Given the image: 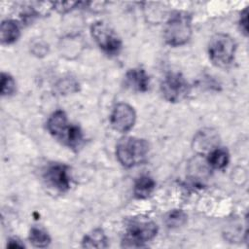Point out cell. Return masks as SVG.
Here are the masks:
<instances>
[{
    "label": "cell",
    "instance_id": "obj_19",
    "mask_svg": "<svg viewBox=\"0 0 249 249\" xmlns=\"http://www.w3.org/2000/svg\"><path fill=\"white\" fill-rule=\"evenodd\" d=\"M248 19V11L247 8H245L240 15V18H239V25H240V29L241 31L247 36L248 34V25H247V20Z\"/></svg>",
    "mask_w": 249,
    "mask_h": 249
},
{
    "label": "cell",
    "instance_id": "obj_2",
    "mask_svg": "<svg viewBox=\"0 0 249 249\" xmlns=\"http://www.w3.org/2000/svg\"><path fill=\"white\" fill-rule=\"evenodd\" d=\"M191 37L192 16L185 11H174L163 29L165 43L171 47H179L187 44Z\"/></svg>",
    "mask_w": 249,
    "mask_h": 249
},
{
    "label": "cell",
    "instance_id": "obj_18",
    "mask_svg": "<svg viewBox=\"0 0 249 249\" xmlns=\"http://www.w3.org/2000/svg\"><path fill=\"white\" fill-rule=\"evenodd\" d=\"M80 2H54L52 5L57 10V12L63 14L66 12L71 11L76 6H79Z\"/></svg>",
    "mask_w": 249,
    "mask_h": 249
},
{
    "label": "cell",
    "instance_id": "obj_7",
    "mask_svg": "<svg viewBox=\"0 0 249 249\" xmlns=\"http://www.w3.org/2000/svg\"><path fill=\"white\" fill-rule=\"evenodd\" d=\"M160 92L165 100L172 103L179 102L189 94L190 85L181 73L170 72L160 84Z\"/></svg>",
    "mask_w": 249,
    "mask_h": 249
},
{
    "label": "cell",
    "instance_id": "obj_5",
    "mask_svg": "<svg viewBox=\"0 0 249 249\" xmlns=\"http://www.w3.org/2000/svg\"><path fill=\"white\" fill-rule=\"evenodd\" d=\"M236 43L226 33L213 35L208 43V54L213 64L218 67L230 66L235 56Z\"/></svg>",
    "mask_w": 249,
    "mask_h": 249
},
{
    "label": "cell",
    "instance_id": "obj_15",
    "mask_svg": "<svg viewBox=\"0 0 249 249\" xmlns=\"http://www.w3.org/2000/svg\"><path fill=\"white\" fill-rule=\"evenodd\" d=\"M29 240L35 247L40 248L47 247L51 243V237L48 232L38 228L31 229L29 233Z\"/></svg>",
    "mask_w": 249,
    "mask_h": 249
},
{
    "label": "cell",
    "instance_id": "obj_4",
    "mask_svg": "<svg viewBox=\"0 0 249 249\" xmlns=\"http://www.w3.org/2000/svg\"><path fill=\"white\" fill-rule=\"evenodd\" d=\"M157 232L158 226L154 221L145 217H133L126 223L124 246L142 247L153 240Z\"/></svg>",
    "mask_w": 249,
    "mask_h": 249
},
{
    "label": "cell",
    "instance_id": "obj_6",
    "mask_svg": "<svg viewBox=\"0 0 249 249\" xmlns=\"http://www.w3.org/2000/svg\"><path fill=\"white\" fill-rule=\"evenodd\" d=\"M90 33L97 46L108 55H116L122 49V40L105 22L95 21L90 26Z\"/></svg>",
    "mask_w": 249,
    "mask_h": 249
},
{
    "label": "cell",
    "instance_id": "obj_3",
    "mask_svg": "<svg viewBox=\"0 0 249 249\" xmlns=\"http://www.w3.org/2000/svg\"><path fill=\"white\" fill-rule=\"evenodd\" d=\"M149 153V143L142 138L125 136L116 145V156L124 167H133L141 164Z\"/></svg>",
    "mask_w": 249,
    "mask_h": 249
},
{
    "label": "cell",
    "instance_id": "obj_11",
    "mask_svg": "<svg viewBox=\"0 0 249 249\" xmlns=\"http://www.w3.org/2000/svg\"><path fill=\"white\" fill-rule=\"evenodd\" d=\"M20 35L19 24L14 19L3 20L0 27V37L2 44L10 45L15 43Z\"/></svg>",
    "mask_w": 249,
    "mask_h": 249
},
{
    "label": "cell",
    "instance_id": "obj_10",
    "mask_svg": "<svg viewBox=\"0 0 249 249\" xmlns=\"http://www.w3.org/2000/svg\"><path fill=\"white\" fill-rule=\"evenodd\" d=\"M124 83L134 91L145 92L149 89L150 79L143 68H132L126 72Z\"/></svg>",
    "mask_w": 249,
    "mask_h": 249
},
{
    "label": "cell",
    "instance_id": "obj_14",
    "mask_svg": "<svg viewBox=\"0 0 249 249\" xmlns=\"http://www.w3.org/2000/svg\"><path fill=\"white\" fill-rule=\"evenodd\" d=\"M229 160V152L224 148H214L207 156V162L214 169H224L228 165Z\"/></svg>",
    "mask_w": 249,
    "mask_h": 249
},
{
    "label": "cell",
    "instance_id": "obj_1",
    "mask_svg": "<svg viewBox=\"0 0 249 249\" xmlns=\"http://www.w3.org/2000/svg\"><path fill=\"white\" fill-rule=\"evenodd\" d=\"M47 128L55 139L71 149H78L83 143L81 128L69 123L65 112L62 110H56L50 116Z\"/></svg>",
    "mask_w": 249,
    "mask_h": 249
},
{
    "label": "cell",
    "instance_id": "obj_20",
    "mask_svg": "<svg viewBox=\"0 0 249 249\" xmlns=\"http://www.w3.org/2000/svg\"><path fill=\"white\" fill-rule=\"evenodd\" d=\"M7 246L10 248H23L24 247V245L22 243H20V241L18 239H16V238L10 239Z\"/></svg>",
    "mask_w": 249,
    "mask_h": 249
},
{
    "label": "cell",
    "instance_id": "obj_16",
    "mask_svg": "<svg viewBox=\"0 0 249 249\" xmlns=\"http://www.w3.org/2000/svg\"><path fill=\"white\" fill-rule=\"evenodd\" d=\"M164 221L168 228H178L186 223L187 215L182 210H173L165 216Z\"/></svg>",
    "mask_w": 249,
    "mask_h": 249
},
{
    "label": "cell",
    "instance_id": "obj_9",
    "mask_svg": "<svg viewBox=\"0 0 249 249\" xmlns=\"http://www.w3.org/2000/svg\"><path fill=\"white\" fill-rule=\"evenodd\" d=\"M44 179L47 184L56 191L66 192L71 186L69 167L63 163H52L44 172Z\"/></svg>",
    "mask_w": 249,
    "mask_h": 249
},
{
    "label": "cell",
    "instance_id": "obj_12",
    "mask_svg": "<svg viewBox=\"0 0 249 249\" xmlns=\"http://www.w3.org/2000/svg\"><path fill=\"white\" fill-rule=\"evenodd\" d=\"M156 187V182L149 175H141L134 183L133 194L137 198H147L152 195Z\"/></svg>",
    "mask_w": 249,
    "mask_h": 249
},
{
    "label": "cell",
    "instance_id": "obj_17",
    "mask_svg": "<svg viewBox=\"0 0 249 249\" xmlns=\"http://www.w3.org/2000/svg\"><path fill=\"white\" fill-rule=\"evenodd\" d=\"M16 91V82L8 73L1 74V94L3 96L12 95Z\"/></svg>",
    "mask_w": 249,
    "mask_h": 249
},
{
    "label": "cell",
    "instance_id": "obj_13",
    "mask_svg": "<svg viewBox=\"0 0 249 249\" xmlns=\"http://www.w3.org/2000/svg\"><path fill=\"white\" fill-rule=\"evenodd\" d=\"M82 246L86 248H106L108 247L107 237L101 229H95L84 236Z\"/></svg>",
    "mask_w": 249,
    "mask_h": 249
},
{
    "label": "cell",
    "instance_id": "obj_8",
    "mask_svg": "<svg viewBox=\"0 0 249 249\" xmlns=\"http://www.w3.org/2000/svg\"><path fill=\"white\" fill-rule=\"evenodd\" d=\"M136 121V113L132 106L127 103L120 102L116 104L110 115L111 126L121 133L129 131Z\"/></svg>",
    "mask_w": 249,
    "mask_h": 249
}]
</instances>
